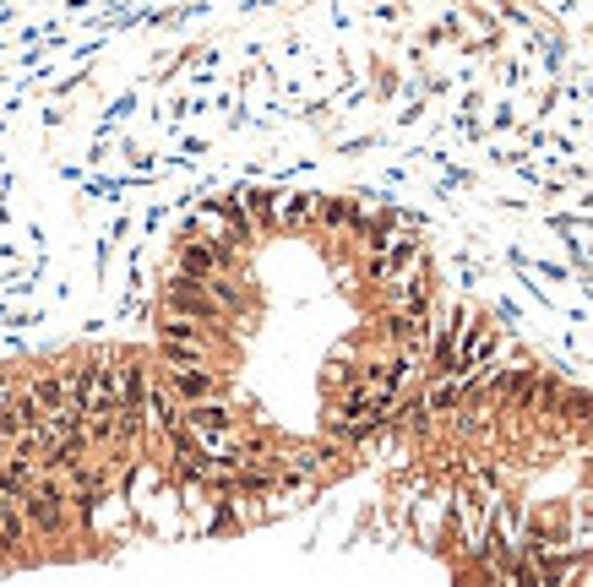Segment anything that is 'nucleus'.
Returning a JSON list of instances; mask_svg holds the SVG:
<instances>
[{"mask_svg": "<svg viewBox=\"0 0 593 587\" xmlns=\"http://www.w3.org/2000/svg\"><path fill=\"white\" fill-rule=\"evenodd\" d=\"M583 528L593 533V495H589V506H583Z\"/></svg>", "mask_w": 593, "mask_h": 587, "instance_id": "nucleus-1", "label": "nucleus"}]
</instances>
